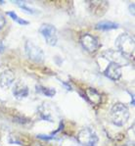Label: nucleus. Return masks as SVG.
Here are the masks:
<instances>
[{
    "label": "nucleus",
    "mask_w": 135,
    "mask_h": 146,
    "mask_svg": "<svg viewBox=\"0 0 135 146\" xmlns=\"http://www.w3.org/2000/svg\"><path fill=\"white\" fill-rule=\"evenodd\" d=\"M110 118L114 125L122 127L126 123L129 118V110L122 103H116L111 109Z\"/></svg>",
    "instance_id": "nucleus-1"
},
{
    "label": "nucleus",
    "mask_w": 135,
    "mask_h": 146,
    "mask_svg": "<svg viewBox=\"0 0 135 146\" xmlns=\"http://www.w3.org/2000/svg\"><path fill=\"white\" fill-rule=\"evenodd\" d=\"M118 52L124 57H132L134 54V39L127 33H121L116 40Z\"/></svg>",
    "instance_id": "nucleus-2"
},
{
    "label": "nucleus",
    "mask_w": 135,
    "mask_h": 146,
    "mask_svg": "<svg viewBox=\"0 0 135 146\" xmlns=\"http://www.w3.org/2000/svg\"><path fill=\"white\" fill-rule=\"evenodd\" d=\"M76 139L82 146H95L98 143V135L90 127H85L78 132Z\"/></svg>",
    "instance_id": "nucleus-3"
},
{
    "label": "nucleus",
    "mask_w": 135,
    "mask_h": 146,
    "mask_svg": "<svg viewBox=\"0 0 135 146\" xmlns=\"http://www.w3.org/2000/svg\"><path fill=\"white\" fill-rule=\"evenodd\" d=\"M39 33L45 38L47 44L50 46H55L58 41L57 30L54 26L50 24H44L39 28Z\"/></svg>",
    "instance_id": "nucleus-4"
},
{
    "label": "nucleus",
    "mask_w": 135,
    "mask_h": 146,
    "mask_svg": "<svg viewBox=\"0 0 135 146\" xmlns=\"http://www.w3.org/2000/svg\"><path fill=\"white\" fill-rule=\"evenodd\" d=\"M26 53L28 55V57L30 58L31 61L35 62V63H41L44 60V53L42 51L41 48L37 47L36 45L32 43L30 40L26 42Z\"/></svg>",
    "instance_id": "nucleus-5"
},
{
    "label": "nucleus",
    "mask_w": 135,
    "mask_h": 146,
    "mask_svg": "<svg viewBox=\"0 0 135 146\" xmlns=\"http://www.w3.org/2000/svg\"><path fill=\"white\" fill-rule=\"evenodd\" d=\"M80 43H81L83 48L90 53L97 51L99 46H100L98 39L89 33H84L80 36Z\"/></svg>",
    "instance_id": "nucleus-6"
},
{
    "label": "nucleus",
    "mask_w": 135,
    "mask_h": 146,
    "mask_svg": "<svg viewBox=\"0 0 135 146\" xmlns=\"http://www.w3.org/2000/svg\"><path fill=\"white\" fill-rule=\"evenodd\" d=\"M105 76L112 80H118L121 77V66L116 63L111 62L105 70Z\"/></svg>",
    "instance_id": "nucleus-7"
},
{
    "label": "nucleus",
    "mask_w": 135,
    "mask_h": 146,
    "mask_svg": "<svg viewBox=\"0 0 135 146\" xmlns=\"http://www.w3.org/2000/svg\"><path fill=\"white\" fill-rule=\"evenodd\" d=\"M15 80V75L11 70H6L0 74V86L2 88H7Z\"/></svg>",
    "instance_id": "nucleus-8"
},
{
    "label": "nucleus",
    "mask_w": 135,
    "mask_h": 146,
    "mask_svg": "<svg viewBox=\"0 0 135 146\" xmlns=\"http://www.w3.org/2000/svg\"><path fill=\"white\" fill-rule=\"evenodd\" d=\"M85 97L89 101L91 104L94 105H99L102 102V96L98 92L96 89L92 88V87H88L85 89Z\"/></svg>",
    "instance_id": "nucleus-9"
},
{
    "label": "nucleus",
    "mask_w": 135,
    "mask_h": 146,
    "mask_svg": "<svg viewBox=\"0 0 135 146\" xmlns=\"http://www.w3.org/2000/svg\"><path fill=\"white\" fill-rule=\"evenodd\" d=\"M13 94H14L15 98L18 100H22L26 98L28 95V88L26 84H22V82H17L15 84L14 88H13Z\"/></svg>",
    "instance_id": "nucleus-10"
},
{
    "label": "nucleus",
    "mask_w": 135,
    "mask_h": 146,
    "mask_svg": "<svg viewBox=\"0 0 135 146\" xmlns=\"http://www.w3.org/2000/svg\"><path fill=\"white\" fill-rule=\"evenodd\" d=\"M118 28V25L111 21H102L96 25V29L99 31H111Z\"/></svg>",
    "instance_id": "nucleus-11"
},
{
    "label": "nucleus",
    "mask_w": 135,
    "mask_h": 146,
    "mask_svg": "<svg viewBox=\"0 0 135 146\" xmlns=\"http://www.w3.org/2000/svg\"><path fill=\"white\" fill-rule=\"evenodd\" d=\"M36 91L39 93H42L43 95H46L48 97H53L56 94V90L54 88H49L42 85H36Z\"/></svg>",
    "instance_id": "nucleus-12"
},
{
    "label": "nucleus",
    "mask_w": 135,
    "mask_h": 146,
    "mask_svg": "<svg viewBox=\"0 0 135 146\" xmlns=\"http://www.w3.org/2000/svg\"><path fill=\"white\" fill-rule=\"evenodd\" d=\"M7 15L12 20H14V21L17 22L18 24H20V25H28V21H26V20H22V18H20L19 16L16 14L15 12H7Z\"/></svg>",
    "instance_id": "nucleus-13"
},
{
    "label": "nucleus",
    "mask_w": 135,
    "mask_h": 146,
    "mask_svg": "<svg viewBox=\"0 0 135 146\" xmlns=\"http://www.w3.org/2000/svg\"><path fill=\"white\" fill-rule=\"evenodd\" d=\"M16 4H18V5L20 6L21 8H22L24 9L26 12H28V13H30V14H33V13L35 12L34 10H32L31 8H30V7H28V6L24 4V2H22V1H14Z\"/></svg>",
    "instance_id": "nucleus-14"
},
{
    "label": "nucleus",
    "mask_w": 135,
    "mask_h": 146,
    "mask_svg": "<svg viewBox=\"0 0 135 146\" xmlns=\"http://www.w3.org/2000/svg\"><path fill=\"white\" fill-rule=\"evenodd\" d=\"M5 24H6L5 17H4V15L2 14L1 12H0V30H2V29L4 28V26H5Z\"/></svg>",
    "instance_id": "nucleus-15"
},
{
    "label": "nucleus",
    "mask_w": 135,
    "mask_h": 146,
    "mask_svg": "<svg viewBox=\"0 0 135 146\" xmlns=\"http://www.w3.org/2000/svg\"><path fill=\"white\" fill-rule=\"evenodd\" d=\"M4 50H5V46H4V44L2 43L1 41H0V54L3 53Z\"/></svg>",
    "instance_id": "nucleus-16"
},
{
    "label": "nucleus",
    "mask_w": 135,
    "mask_h": 146,
    "mask_svg": "<svg viewBox=\"0 0 135 146\" xmlns=\"http://www.w3.org/2000/svg\"><path fill=\"white\" fill-rule=\"evenodd\" d=\"M130 9H132V10H130L131 14H132V15H134V11H133V9H134V4H131V5H130Z\"/></svg>",
    "instance_id": "nucleus-17"
}]
</instances>
